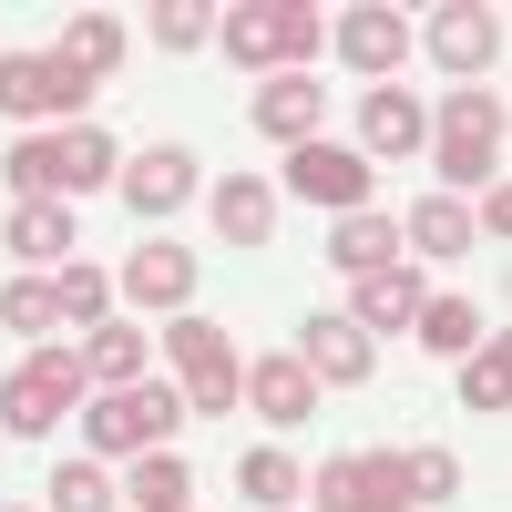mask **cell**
Instances as JSON below:
<instances>
[{
  "label": "cell",
  "mask_w": 512,
  "mask_h": 512,
  "mask_svg": "<svg viewBox=\"0 0 512 512\" xmlns=\"http://www.w3.org/2000/svg\"><path fill=\"white\" fill-rule=\"evenodd\" d=\"M52 62H62V72H82V82H103V72L123 62V21H113V11H72V21H62V41H52Z\"/></svg>",
  "instance_id": "e0dca14e"
},
{
  "label": "cell",
  "mask_w": 512,
  "mask_h": 512,
  "mask_svg": "<svg viewBox=\"0 0 512 512\" xmlns=\"http://www.w3.org/2000/svg\"><path fill=\"white\" fill-rule=\"evenodd\" d=\"M195 185H205V175H195L185 144H144V154H123V205H134V216H175Z\"/></svg>",
  "instance_id": "7c38bea8"
},
{
  "label": "cell",
  "mask_w": 512,
  "mask_h": 512,
  "mask_svg": "<svg viewBox=\"0 0 512 512\" xmlns=\"http://www.w3.org/2000/svg\"><path fill=\"white\" fill-rule=\"evenodd\" d=\"M195 502V472L175 451H134V512H185Z\"/></svg>",
  "instance_id": "f1b7e54d"
},
{
  "label": "cell",
  "mask_w": 512,
  "mask_h": 512,
  "mask_svg": "<svg viewBox=\"0 0 512 512\" xmlns=\"http://www.w3.org/2000/svg\"><path fill=\"white\" fill-rule=\"evenodd\" d=\"M82 390H93L82 349H31L11 379H0V431H11V441H41V431H52V420L82 400Z\"/></svg>",
  "instance_id": "7a4b0ae2"
},
{
  "label": "cell",
  "mask_w": 512,
  "mask_h": 512,
  "mask_svg": "<svg viewBox=\"0 0 512 512\" xmlns=\"http://www.w3.org/2000/svg\"><path fill=\"white\" fill-rule=\"evenodd\" d=\"M410 328H420V349H451V359L482 349V308H472V297H420Z\"/></svg>",
  "instance_id": "83f0119b"
},
{
  "label": "cell",
  "mask_w": 512,
  "mask_h": 512,
  "mask_svg": "<svg viewBox=\"0 0 512 512\" xmlns=\"http://www.w3.org/2000/svg\"><path fill=\"white\" fill-rule=\"evenodd\" d=\"M82 431H93V451H154V431H144L134 390H93V410H82Z\"/></svg>",
  "instance_id": "4316f807"
},
{
  "label": "cell",
  "mask_w": 512,
  "mask_h": 512,
  "mask_svg": "<svg viewBox=\"0 0 512 512\" xmlns=\"http://www.w3.org/2000/svg\"><path fill=\"white\" fill-rule=\"evenodd\" d=\"M0 185H11L21 205H62V154H52V134H31V144L0 154Z\"/></svg>",
  "instance_id": "d4e9b609"
},
{
  "label": "cell",
  "mask_w": 512,
  "mask_h": 512,
  "mask_svg": "<svg viewBox=\"0 0 512 512\" xmlns=\"http://www.w3.org/2000/svg\"><path fill=\"white\" fill-rule=\"evenodd\" d=\"M123 297H134V308L185 318V297H195V256H185L175 236H144L134 256H123Z\"/></svg>",
  "instance_id": "8fae6325"
},
{
  "label": "cell",
  "mask_w": 512,
  "mask_h": 512,
  "mask_svg": "<svg viewBox=\"0 0 512 512\" xmlns=\"http://www.w3.org/2000/svg\"><path fill=\"white\" fill-rule=\"evenodd\" d=\"M400 482H410V502H451L461 492V461L420 441V451H400Z\"/></svg>",
  "instance_id": "1f68e13d"
},
{
  "label": "cell",
  "mask_w": 512,
  "mask_h": 512,
  "mask_svg": "<svg viewBox=\"0 0 512 512\" xmlns=\"http://www.w3.org/2000/svg\"><path fill=\"white\" fill-rule=\"evenodd\" d=\"M328 267H349V277L400 267V226H390V216H338V236H328Z\"/></svg>",
  "instance_id": "ffe728a7"
},
{
  "label": "cell",
  "mask_w": 512,
  "mask_h": 512,
  "mask_svg": "<svg viewBox=\"0 0 512 512\" xmlns=\"http://www.w3.org/2000/svg\"><path fill=\"white\" fill-rule=\"evenodd\" d=\"M52 154H62V195H72V185H113V175H123V154H113L103 123H62Z\"/></svg>",
  "instance_id": "44dd1931"
},
{
  "label": "cell",
  "mask_w": 512,
  "mask_h": 512,
  "mask_svg": "<svg viewBox=\"0 0 512 512\" xmlns=\"http://www.w3.org/2000/svg\"><path fill=\"white\" fill-rule=\"evenodd\" d=\"M154 41H164V52H195V41H216V11H205V0H164Z\"/></svg>",
  "instance_id": "836d02e7"
},
{
  "label": "cell",
  "mask_w": 512,
  "mask_h": 512,
  "mask_svg": "<svg viewBox=\"0 0 512 512\" xmlns=\"http://www.w3.org/2000/svg\"><path fill=\"white\" fill-rule=\"evenodd\" d=\"M318 512H410V482H400V441L379 451H349V461H318L308 472Z\"/></svg>",
  "instance_id": "277c9868"
},
{
  "label": "cell",
  "mask_w": 512,
  "mask_h": 512,
  "mask_svg": "<svg viewBox=\"0 0 512 512\" xmlns=\"http://www.w3.org/2000/svg\"><path fill=\"white\" fill-rule=\"evenodd\" d=\"M93 103V82L62 72L52 52H0V113H21V123H62Z\"/></svg>",
  "instance_id": "8992f818"
},
{
  "label": "cell",
  "mask_w": 512,
  "mask_h": 512,
  "mask_svg": "<svg viewBox=\"0 0 512 512\" xmlns=\"http://www.w3.org/2000/svg\"><path fill=\"white\" fill-rule=\"evenodd\" d=\"M52 512H113V482L93 472V461H62L52 472Z\"/></svg>",
  "instance_id": "d6a6232c"
},
{
  "label": "cell",
  "mask_w": 512,
  "mask_h": 512,
  "mask_svg": "<svg viewBox=\"0 0 512 512\" xmlns=\"http://www.w3.org/2000/svg\"><path fill=\"white\" fill-rule=\"evenodd\" d=\"M134 410H144V431L164 441V431H185V390L175 379H134Z\"/></svg>",
  "instance_id": "e575fe53"
},
{
  "label": "cell",
  "mask_w": 512,
  "mask_h": 512,
  "mask_svg": "<svg viewBox=\"0 0 512 512\" xmlns=\"http://www.w3.org/2000/svg\"><path fill=\"white\" fill-rule=\"evenodd\" d=\"M205 205H216V236H226V246H267V236H277V185H256V175L205 185Z\"/></svg>",
  "instance_id": "2e32d148"
},
{
  "label": "cell",
  "mask_w": 512,
  "mask_h": 512,
  "mask_svg": "<svg viewBox=\"0 0 512 512\" xmlns=\"http://www.w3.org/2000/svg\"><path fill=\"white\" fill-rule=\"evenodd\" d=\"M236 492H246L256 512H287L308 482H297V461H287V451H246V461H236Z\"/></svg>",
  "instance_id": "4dcf8cb0"
},
{
  "label": "cell",
  "mask_w": 512,
  "mask_h": 512,
  "mask_svg": "<svg viewBox=\"0 0 512 512\" xmlns=\"http://www.w3.org/2000/svg\"><path fill=\"white\" fill-rule=\"evenodd\" d=\"M287 195H308V205H328V216H369V154L359 144H297L287 154Z\"/></svg>",
  "instance_id": "5b68a950"
},
{
  "label": "cell",
  "mask_w": 512,
  "mask_h": 512,
  "mask_svg": "<svg viewBox=\"0 0 512 512\" xmlns=\"http://www.w3.org/2000/svg\"><path fill=\"white\" fill-rule=\"evenodd\" d=\"M0 328H11V338H52V328H62L52 277H0Z\"/></svg>",
  "instance_id": "f546056e"
},
{
  "label": "cell",
  "mask_w": 512,
  "mask_h": 512,
  "mask_svg": "<svg viewBox=\"0 0 512 512\" xmlns=\"http://www.w3.org/2000/svg\"><path fill=\"white\" fill-rule=\"evenodd\" d=\"M472 236H492V246L512 236V195H502V185H482V205H472Z\"/></svg>",
  "instance_id": "d590c367"
},
{
  "label": "cell",
  "mask_w": 512,
  "mask_h": 512,
  "mask_svg": "<svg viewBox=\"0 0 512 512\" xmlns=\"http://www.w3.org/2000/svg\"><path fill=\"white\" fill-rule=\"evenodd\" d=\"M431 144V103H410L400 82H369L359 103V154H420Z\"/></svg>",
  "instance_id": "5bb4252c"
},
{
  "label": "cell",
  "mask_w": 512,
  "mask_h": 512,
  "mask_svg": "<svg viewBox=\"0 0 512 512\" xmlns=\"http://www.w3.org/2000/svg\"><path fill=\"white\" fill-rule=\"evenodd\" d=\"M318 41H328L318 0H246V11H216V52L236 72H297Z\"/></svg>",
  "instance_id": "6da1fadb"
},
{
  "label": "cell",
  "mask_w": 512,
  "mask_h": 512,
  "mask_svg": "<svg viewBox=\"0 0 512 512\" xmlns=\"http://www.w3.org/2000/svg\"><path fill=\"white\" fill-rule=\"evenodd\" d=\"M410 52V11H390V0H359V11H338V62H349V72H390Z\"/></svg>",
  "instance_id": "4fadbf2b"
},
{
  "label": "cell",
  "mask_w": 512,
  "mask_h": 512,
  "mask_svg": "<svg viewBox=\"0 0 512 512\" xmlns=\"http://www.w3.org/2000/svg\"><path fill=\"white\" fill-rule=\"evenodd\" d=\"M246 123H256V134H277V144L297 154V144H318L328 93H318L308 72H267V82H256V103H246Z\"/></svg>",
  "instance_id": "9c48e42d"
},
{
  "label": "cell",
  "mask_w": 512,
  "mask_h": 512,
  "mask_svg": "<svg viewBox=\"0 0 512 512\" xmlns=\"http://www.w3.org/2000/svg\"><path fill=\"white\" fill-rule=\"evenodd\" d=\"M52 308H62V318H82V328H103V308H113V277L93 267V256H62V267H52Z\"/></svg>",
  "instance_id": "484cf974"
},
{
  "label": "cell",
  "mask_w": 512,
  "mask_h": 512,
  "mask_svg": "<svg viewBox=\"0 0 512 512\" xmlns=\"http://www.w3.org/2000/svg\"><path fill=\"white\" fill-rule=\"evenodd\" d=\"M246 400H256V420H277V431H308L318 420V379H308L297 349H267V359H246Z\"/></svg>",
  "instance_id": "30bf717a"
},
{
  "label": "cell",
  "mask_w": 512,
  "mask_h": 512,
  "mask_svg": "<svg viewBox=\"0 0 512 512\" xmlns=\"http://www.w3.org/2000/svg\"><path fill=\"white\" fill-rule=\"evenodd\" d=\"M164 359H175V390H185V410H205V420H226V410L246 400V369H236V338H226L216 318H175V328H164Z\"/></svg>",
  "instance_id": "3957f363"
},
{
  "label": "cell",
  "mask_w": 512,
  "mask_h": 512,
  "mask_svg": "<svg viewBox=\"0 0 512 512\" xmlns=\"http://www.w3.org/2000/svg\"><path fill=\"white\" fill-rule=\"evenodd\" d=\"M431 62H451V72H482L492 52H502V11H482V0H451V11H431Z\"/></svg>",
  "instance_id": "9a60e30c"
},
{
  "label": "cell",
  "mask_w": 512,
  "mask_h": 512,
  "mask_svg": "<svg viewBox=\"0 0 512 512\" xmlns=\"http://www.w3.org/2000/svg\"><path fill=\"white\" fill-rule=\"evenodd\" d=\"M82 369H93V390H134V379H144V328H93V338H82Z\"/></svg>",
  "instance_id": "cb8c5ba5"
},
{
  "label": "cell",
  "mask_w": 512,
  "mask_h": 512,
  "mask_svg": "<svg viewBox=\"0 0 512 512\" xmlns=\"http://www.w3.org/2000/svg\"><path fill=\"white\" fill-rule=\"evenodd\" d=\"M461 410H482V420L512 410V338H492V349H461Z\"/></svg>",
  "instance_id": "603a6c76"
},
{
  "label": "cell",
  "mask_w": 512,
  "mask_h": 512,
  "mask_svg": "<svg viewBox=\"0 0 512 512\" xmlns=\"http://www.w3.org/2000/svg\"><path fill=\"white\" fill-rule=\"evenodd\" d=\"M297 359H308V379H328V390H359V379L379 369V338L359 328V318H308V328H297Z\"/></svg>",
  "instance_id": "ba28073f"
},
{
  "label": "cell",
  "mask_w": 512,
  "mask_h": 512,
  "mask_svg": "<svg viewBox=\"0 0 512 512\" xmlns=\"http://www.w3.org/2000/svg\"><path fill=\"white\" fill-rule=\"evenodd\" d=\"M11 256H21V267H62V256H82L72 205H11Z\"/></svg>",
  "instance_id": "d6986e66"
},
{
  "label": "cell",
  "mask_w": 512,
  "mask_h": 512,
  "mask_svg": "<svg viewBox=\"0 0 512 512\" xmlns=\"http://www.w3.org/2000/svg\"><path fill=\"white\" fill-rule=\"evenodd\" d=\"M400 246H420V256H461V246H472V205H461V195H420L410 226H400Z\"/></svg>",
  "instance_id": "7402d4cb"
},
{
  "label": "cell",
  "mask_w": 512,
  "mask_h": 512,
  "mask_svg": "<svg viewBox=\"0 0 512 512\" xmlns=\"http://www.w3.org/2000/svg\"><path fill=\"white\" fill-rule=\"evenodd\" d=\"M369 338H400L410 318H420V267H379V277H359V308H349Z\"/></svg>",
  "instance_id": "ac0fdd59"
},
{
  "label": "cell",
  "mask_w": 512,
  "mask_h": 512,
  "mask_svg": "<svg viewBox=\"0 0 512 512\" xmlns=\"http://www.w3.org/2000/svg\"><path fill=\"white\" fill-rule=\"evenodd\" d=\"M502 164V103L492 93H451L441 103V175L451 185H492Z\"/></svg>",
  "instance_id": "52a82bcc"
}]
</instances>
